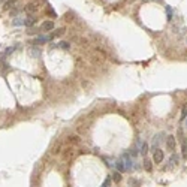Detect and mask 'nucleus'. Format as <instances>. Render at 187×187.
I'll use <instances>...</instances> for the list:
<instances>
[{"mask_svg": "<svg viewBox=\"0 0 187 187\" xmlns=\"http://www.w3.org/2000/svg\"><path fill=\"white\" fill-rule=\"evenodd\" d=\"M109 184H111V180H109V178H106V180H105V183H103V186H102V187H109Z\"/></svg>", "mask_w": 187, "mask_h": 187, "instance_id": "obj_16", "label": "nucleus"}, {"mask_svg": "<svg viewBox=\"0 0 187 187\" xmlns=\"http://www.w3.org/2000/svg\"><path fill=\"white\" fill-rule=\"evenodd\" d=\"M15 3H17V0H8V2L5 3V8H3V9H6V10L12 9V8L15 6Z\"/></svg>", "mask_w": 187, "mask_h": 187, "instance_id": "obj_7", "label": "nucleus"}, {"mask_svg": "<svg viewBox=\"0 0 187 187\" xmlns=\"http://www.w3.org/2000/svg\"><path fill=\"white\" fill-rule=\"evenodd\" d=\"M141 153H142V154H147L148 153V144L147 142H142V144H141Z\"/></svg>", "mask_w": 187, "mask_h": 187, "instance_id": "obj_10", "label": "nucleus"}, {"mask_svg": "<svg viewBox=\"0 0 187 187\" xmlns=\"http://www.w3.org/2000/svg\"><path fill=\"white\" fill-rule=\"evenodd\" d=\"M166 147L169 151H174V150H175V138H174L172 135L166 138Z\"/></svg>", "mask_w": 187, "mask_h": 187, "instance_id": "obj_3", "label": "nucleus"}, {"mask_svg": "<svg viewBox=\"0 0 187 187\" xmlns=\"http://www.w3.org/2000/svg\"><path fill=\"white\" fill-rule=\"evenodd\" d=\"M69 141H70V142H78L79 139H78V136H70Z\"/></svg>", "mask_w": 187, "mask_h": 187, "instance_id": "obj_17", "label": "nucleus"}, {"mask_svg": "<svg viewBox=\"0 0 187 187\" xmlns=\"http://www.w3.org/2000/svg\"><path fill=\"white\" fill-rule=\"evenodd\" d=\"M186 124H187V123H186Z\"/></svg>", "mask_w": 187, "mask_h": 187, "instance_id": "obj_18", "label": "nucleus"}, {"mask_svg": "<svg viewBox=\"0 0 187 187\" xmlns=\"http://www.w3.org/2000/svg\"><path fill=\"white\" fill-rule=\"evenodd\" d=\"M166 15H168V20L172 18V9L171 8H166Z\"/></svg>", "mask_w": 187, "mask_h": 187, "instance_id": "obj_13", "label": "nucleus"}, {"mask_svg": "<svg viewBox=\"0 0 187 187\" xmlns=\"http://www.w3.org/2000/svg\"><path fill=\"white\" fill-rule=\"evenodd\" d=\"M35 23H36V18H35V17H33V15H30L29 18H27V20L24 21V23H23V24H24V26H27V27H30V26H33V24H35Z\"/></svg>", "mask_w": 187, "mask_h": 187, "instance_id": "obj_6", "label": "nucleus"}, {"mask_svg": "<svg viewBox=\"0 0 187 187\" xmlns=\"http://www.w3.org/2000/svg\"><path fill=\"white\" fill-rule=\"evenodd\" d=\"M144 163H145V169H147V171H151V162H150V160H145Z\"/></svg>", "mask_w": 187, "mask_h": 187, "instance_id": "obj_14", "label": "nucleus"}, {"mask_svg": "<svg viewBox=\"0 0 187 187\" xmlns=\"http://www.w3.org/2000/svg\"><path fill=\"white\" fill-rule=\"evenodd\" d=\"M60 47H61V48H64V49H68V48H69L68 42H60Z\"/></svg>", "mask_w": 187, "mask_h": 187, "instance_id": "obj_15", "label": "nucleus"}, {"mask_svg": "<svg viewBox=\"0 0 187 187\" xmlns=\"http://www.w3.org/2000/svg\"><path fill=\"white\" fill-rule=\"evenodd\" d=\"M163 159H165V154H163V151L160 150V148H156L154 151H153V162L159 165V163H162L163 162Z\"/></svg>", "mask_w": 187, "mask_h": 187, "instance_id": "obj_1", "label": "nucleus"}, {"mask_svg": "<svg viewBox=\"0 0 187 187\" xmlns=\"http://www.w3.org/2000/svg\"><path fill=\"white\" fill-rule=\"evenodd\" d=\"M112 180H114V181H115V183H120V181H121V172H114V174H112Z\"/></svg>", "mask_w": 187, "mask_h": 187, "instance_id": "obj_9", "label": "nucleus"}, {"mask_svg": "<svg viewBox=\"0 0 187 187\" xmlns=\"http://www.w3.org/2000/svg\"><path fill=\"white\" fill-rule=\"evenodd\" d=\"M117 169H118V172H126V165H124L123 160H118L117 162Z\"/></svg>", "mask_w": 187, "mask_h": 187, "instance_id": "obj_8", "label": "nucleus"}, {"mask_svg": "<svg viewBox=\"0 0 187 187\" xmlns=\"http://www.w3.org/2000/svg\"><path fill=\"white\" fill-rule=\"evenodd\" d=\"M36 10H38V5H36V3H30V5L26 6L24 12H27V14H33V12H36Z\"/></svg>", "mask_w": 187, "mask_h": 187, "instance_id": "obj_5", "label": "nucleus"}, {"mask_svg": "<svg viewBox=\"0 0 187 187\" xmlns=\"http://www.w3.org/2000/svg\"><path fill=\"white\" fill-rule=\"evenodd\" d=\"M181 121H184V120H186L187 118V105H184V106H183V111H181Z\"/></svg>", "mask_w": 187, "mask_h": 187, "instance_id": "obj_11", "label": "nucleus"}, {"mask_svg": "<svg viewBox=\"0 0 187 187\" xmlns=\"http://www.w3.org/2000/svg\"><path fill=\"white\" fill-rule=\"evenodd\" d=\"M178 135H180V138H181V156L184 159H187V138L183 135L181 130L178 132Z\"/></svg>", "mask_w": 187, "mask_h": 187, "instance_id": "obj_2", "label": "nucleus"}, {"mask_svg": "<svg viewBox=\"0 0 187 187\" xmlns=\"http://www.w3.org/2000/svg\"><path fill=\"white\" fill-rule=\"evenodd\" d=\"M52 29H54V23H52V21H45V23H42V26H40V30H42V31H51Z\"/></svg>", "mask_w": 187, "mask_h": 187, "instance_id": "obj_4", "label": "nucleus"}, {"mask_svg": "<svg viewBox=\"0 0 187 187\" xmlns=\"http://www.w3.org/2000/svg\"><path fill=\"white\" fill-rule=\"evenodd\" d=\"M72 154H73V151H72V150H66V153H63V157L68 159V157H70Z\"/></svg>", "mask_w": 187, "mask_h": 187, "instance_id": "obj_12", "label": "nucleus"}]
</instances>
